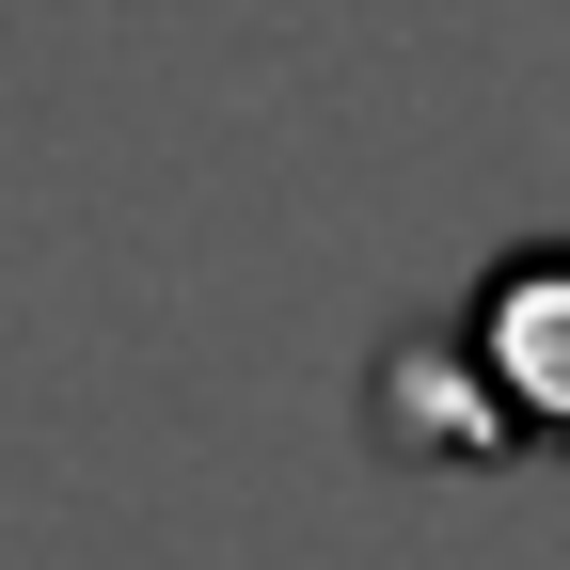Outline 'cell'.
I'll list each match as a JSON object with an SVG mask.
<instances>
[{
	"mask_svg": "<svg viewBox=\"0 0 570 570\" xmlns=\"http://www.w3.org/2000/svg\"><path fill=\"white\" fill-rule=\"evenodd\" d=\"M475 381L508 428H570V254H523V269H491V302H475Z\"/></svg>",
	"mask_w": 570,
	"mask_h": 570,
	"instance_id": "obj_1",
	"label": "cell"
}]
</instances>
